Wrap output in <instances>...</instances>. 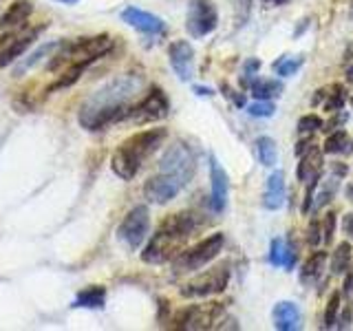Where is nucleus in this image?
Listing matches in <instances>:
<instances>
[{
    "instance_id": "23",
    "label": "nucleus",
    "mask_w": 353,
    "mask_h": 331,
    "mask_svg": "<svg viewBox=\"0 0 353 331\" xmlns=\"http://www.w3.org/2000/svg\"><path fill=\"white\" fill-rule=\"evenodd\" d=\"M106 303V290L104 287H88L82 290L75 298V307H88V309H102Z\"/></svg>"
},
{
    "instance_id": "31",
    "label": "nucleus",
    "mask_w": 353,
    "mask_h": 331,
    "mask_svg": "<svg viewBox=\"0 0 353 331\" xmlns=\"http://www.w3.org/2000/svg\"><path fill=\"white\" fill-rule=\"evenodd\" d=\"M338 309H340V292H334L327 303L325 312V327H334L338 323Z\"/></svg>"
},
{
    "instance_id": "30",
    "label": "nucleus",
    "mask_w": 353,
    "mask_h": 331,
    "mask_svg": "<svg viewBox=\"0 0 353 331\" xmlns=\"http://www.w3.org/2000/svg\"><path fill=\"white\" fill-rule=\"evenodd\" d=\"M285 248H287V241H283V239H274L272 241L270 263L274 265V268H283V265H285Z\"/></svg>"
},
{
    "instance_id": "39",
    "label": "nucleus",
    "mask_w": 353,
    "mask_h": 331,
    "mask_svg": "<svg viewBox=\"0 0 353 331\" xmlns=\"http://www.w3.org/2000/svg\"><path fill=\"white\" fill-rule=\"evenodd\" d=\"M351 290H353V270H351V274L347 276V281H345V294H351Z\"/></svg>"
},
{
    "instance_id": "17",
    "label": "nucleus",
    "mask_w": 353,
    "mask_h": 331,
    "mask_svg": "<svg viewBox=\"0 0 353 331\" xmlns=\"http://www.w3.org/2000/svg\"><path fill=\"white\" fill-rule=\"evenodd\" d=\"M272 318H274V327L279 331H294L301 325V309L292 301L276 303Z\"/></svg>"
},
{
    "instance_id": "19",
    "label": "nucleus",
    "mask_w": 353,
    "mask_h": 331,
    "mask_svg": "<svg viewBox=\"0 0 353 331\" xmlns=\"http://www.w3.org/2000/svg\"><path fill=\"white\" fill-rule=\"evenodd\" d=\"M36 38H38V29H31L29 33L18 38H7L5 47H0V66H9L16 58H20Z\"/></svg>"
},
{
    "instance_id": "6",
    "label": "nucleus",
    "mask_w": 353,
    "mask_h": 331,
    "mask_svg": "<svg viewBox=\"0 0 353 331\" xmlns=\"http://www.w3.org/2000/svg\"><path fill=\"white\" fill-rule=\"evenodd\" d=\"M194 166H196V157H194V152L190 150V146H185V143L176 141V143H172V146L163 152V157L159 161V170L176 177V179H179L185 185L188 181L192 179Z\"/></svg>"
},
{
    "instance_id": "27",
    "label": "nucleus",
    "mask_w": 353,
    "mask_h": 331,
    "mask_svg": "<svg viewBox=\"0 0 353 331\" xmlns=\"http://www.w3.org/2000/svg\"><path fill=\"white\" fill-rule=\"evenodd\" d=\"M60 44L62 42H51V44H42V47L36 51V53H31V58L29 60H25V62H22L20 66H18V69H16V73L14 75H18V73H22V71H27V69H31V66L33 64H38L42 58H44V55H49L51 51H55V49H58L60 47Z\"/></svg>"
},
{
    "instance_id": "37",
    "label": "nucleus",
    "mask_w": 353,
    "mask_h": 331,
    "mask_svg": "<svg viewBox=\"0 0 353 331\" xmlns=\"http://www.w3.org/2000/svg\"><path fill=\"white\" fill-rule=\"evenodd\" d=\"M342 230H345V234L353 237V212H349L345 219H342Z\"/></svg>"
},
{
    "instance_id": "46",
    "label": "nucleus",
    "mask_w": 353,
    "mask_h": 331,
    "mask_svg": "<svg viewBox=\"0 0 353 331\" xmlns=\"http://www.w3.org/2000/svg\"><path fill=\"white\" fill-rule=\"evenodd\" d=\"M0 40H3V38H0Z\"/></svg>"
},
{
    "instance_id": "20",
    "label": "nucleus",
    "mask_w": 353,
    "mask_h": 331,
    "mask_svg": "<svg viewBox=\"0 0 353 331\" xmlns=\"http://www.w3.org/2000/svg\"><path fill=\"white\" fill-rule=\"evenodd\" d=\"M31 11H33V7H31L29 0H16V3L9 5V9L0 16V29H7V27H14V25H20V22H25L31 16Z\"/></svg>"
},
{
    "instance_id": "33",
    "label": "nucleus",
    "mask_w": 353,
    "mask_h": 331,
    "mask_svg": "<svg viewBox=\"0 0 353 331\" xmlns=\"http://www.w3.org/2000/svg\"><path fill=\"white\" fill-rule=\"evenodd\" d=\"M323 119H320L318 115H305L301 121H298V130L301 132H314L318 128H323Z\"/></svg>"
},
{
    "instance_id": "8",
    "label": "nucleus",
    "mask_w": 353,
    "mask_h": 331,
    "mask_svg": "<svg viewBox=\"0 0 353 331\" xmlns=\"http://www.w3.org/2000/svg\"><path fill=\"white\" fill-rule=\"evenodd\" d=\"M148 228H150L148 208L146 205H137V208H132L130 212L124 217V221L119 223L117 234L130 250H137L143 243V239H146Z\"/></svg>"
},
{
    "instance_id": "14",
    "label": "nucleus",
    "mask_w": 353,
    "mask_h": 331,
    "mask_svg": "<svg viewBox=\"0 0 353 331\" xmlns=\"http://www.w3.org/2000/svg\"><path fill=\"white\" fill-rule=\"evenodd\" d=\"M168 58L174 73L179 75V80L188 82L194 75V51L190 47V42L176 40L168 47Z\"/></svg>"
},
{
    "instance_id": "7",
    "label": "nucleus",
    "mask_w": 353,
    "mask_h": 331,
    "mask_svg": "<svg viewBox=\"0 0 353 331\" xmlns=\"http://www.w3.org/2000/svg\"><path fill=\"white\" fill-rule=\"evenodd\" d=\"M228 283H230V270H228V265H221V268L208 270L203 274H199L190 283H185L181 287V296L203 298V296L221 294L228 287Z\"/></svg>"
},
{
    "instance_id": "9",
    "label": "nucleus",
    "mask_w": 353,
    "mask_h": 331,
    "mask_svg": "<svg viewBox=\"0 0 353 331\" xmlns=\"http://www.w3.org/2000/svg\"><path fill=\"white\" fill-rule=\"evenodd\" d=\"M216 22H219V14L210 0H190L188 18H185V27L190 31V36L194 38L208 36L210 31L216 29Z\"/></svg>"
},
{
    "instance_id": "16",
    "label": "nucleus",
    "mask_w": 353,
    "mask_h": 331,
    "mask_svg": "<svg viewBox=\"0 0 353 331\" xmlns=\"http://www.w3.org/2000/svg\"><path fill=\"white\" fill-rule=\"evenodd\" d=\"M320 172H323V150L318 146H309L305 157L298 163V181L314 183L318 181Z\"/></svg>"
},
{
    "instance_id": "25",
    "label": "nucleus",
    "mask_w": 353,
    "mask_h": 331,
    "mask_svg": "<svg viewBox=\"0 0 353 331\" xmlns=\"http://www.w3.org/2000/svg\"><path fill=\"white\" fill-rule=\"evenodd\" d=\"M351 245L349 243H340V245L336 248L334 257H331V272H334L336 276H342L347 274L349 265H351Z\"/></svg>"
},
{
    "instance_id": "34",
    "label": "nucleus",
    "mask_w": 353,
    "mask_h": 331,
    "mask_svg": "<svg viewBox=\"0 0 353 331\" xmlns=\"http://www.w3.org/2000/svg\"><path fill=\"white\" fill-rule=\"evenodd\" d=\"M342 104H345V88L342 86H336L334 93H331V99H327V110H331V113H336V110L342 108Z\"/></svg>"
},
{
    "instance_id": "12",
    "label": "nucleus",
    "mask_w": 353,
    "mask_h": 331,
    "mask_svg": "<svg viewBox=\"0 0 353 331\" xmlns=\"http://www.w3.org/2000/svg\"><path fill=\"white\" fill-rule=\"evenodd\" d=\"M183 188V183L176 179V177L168 174V172H159L150 177L143 185V194L150 203H168L179 194V190Z\"/></svg>"
},
{
    "instance_id": "42",
    "label": "nucleus",
    "mask_w": 353,
    "mask_h": 331,
    "mask_svg": "<svg viewBox=\"0 0 353 331\" xmlns=\"http://www.w3.org/2000/svg\"><path fill=\"white\" fill-rule=\"evenodd\" d=\"M265 3H270V5H274V7H279V5L285 3V0H265Z\"/></svg>"
},
{
    "instance_id": "10",
    "label": "nucleus",
    "mask_w": 353,
    "mask_h": 331,
    "mask_svg": "<svg viewBox=\"0 0 353 331\" xmlns=\"http://www.w3.org/2000/svg\"><path fill=\"white\" fill-rule=\"evenodd\" d=\"M168 115V97L163 95L161 88H150L146 97L141 99L137 106H130L126 117L137 121V124H146V121H157Z\"/></svg>"
},
{
    "instance_id": "1",
    "label": "nucleus",
    "mask_w": 353,
    "mask_h": 331,
    "mask_svg": "<svg viewBox=\"0 0 353 331\" xmlns=\"http://www.w3.org/2000/svg\"><path fill=\"white\" fill-rule=\"evenodd\" d=\"M139 84L141 82L137 75H121L97 88L80 108V124L88 130H99L126 117L130 99L139 91Z\"/></svg>"
},
{
    "instance_id": "29",
    "label": "nucleus",
    "mask_w": 353,
    "mask_h": 331,
    "mask_svg": "<svg viewBox=\"0 0 353 331\" xmlns=\"http://www.w3.org/2000/svg\"><path fill=\"white\" fill-rule=\"evenodd\" d=\"M347 141H349L347 132H345V130H336L334 135L327 137V141H325V152H331V154H334V152L345 150Z\"/></svg>"
},
{
    "instance_id": "22",
    "label": "nucleus",
    "mask_w": 353,
    "mask_h": 331,
    "mask_svg": "<svg viewBox=\"0 0 353 331\" xmlns=\"http://www.w3.org/2000/svg\"><path fill=\"white\" fill-rule=\"evenodd\" d=\"M325 261H327V252H314L312 257H309L303 265L301 270V281L305 285L318 281V276L323 274V268H325Z\"/></svg>"
},
{
    "instance_id": "26",
    "label": "nucleus",
    "mask_w": 353,
    "mask_h": 331,
    "mask_svg": "<svg viewBox=\"0 0 353 331\" xmlns=\"http://www.w3.org/2000/svg\"><path fill=\"white\" fill-rule=\"evenodd\" d=\"M336 192H338V174L334 172L327 181H323V188H320V192H318V197H316V210H318V208H323V205H327V203L331 201V199H334Z\"/></svg>"
},
{
    "instance_id": "41",
    "label": "nucleus",
    "mask_w": 353,
    "mask_h": 331,
    "mask_svg": "<svg viewBox=\"0 0 353 331\" xmlns=\"http://www.w3.org/2000/svg\"><path fill=\"white\" fill-rule=\"evenodd\" d=\"M347 80L353 84V66H349V69H347Z\"/></svg>"
},
{
    "instance_id": "35",
    "label": "nucleus",
    "mask_w": 353,
    "mask_h": 331,
    "mask_svg": "<svg viewBox=\"0 0 353 331\" xmlns=\"http://www.w3.org/2000/svg\"><path fill=\"white\" fill-rule=\"evenodd\" d=\"M323 225H325V245H329L331 241H334V230H336V214L334 212H329V214H325V219H323Z\"/></svg>"
},
{
    "instance_id": "45",
    "label": "nucleus",
    "mask_w": 353,
    "mask_h": 331,
    "mask_svg": "<svg viewBox=\"0 0 353 331\" xmlns=\"http://www.w3.org/2000/svg\"><path fill=\"white\" fill-rule=\"evenodd\" d=\"M351 106H353V99H351Z\"/></svg>"
},
{
    "instance_id": "36",
    "label": "nucleus",
    "mask_w": 353,
    "mask_h": 331,
    "mask_svg": "<svg viewBox=\"0 0 353 331\" xmlns=\"http://www.w3.org/2000/svg\"><path fill=\"white\" fill-rule=\"evenodd\" d=\"M307 241H309V245H318L320 241H323V237H320V228H318V221H314L312 225H309V232H307Z\"/></svg>"
},
{
    "instance_id": "21",
    "label": "nucleus",
    "mask_w": 353,
    "mask_h": 331,
    "mask_svg": "<svg viewBox=\"0 0 353 331\" xmlns=\"http://www.w3.org/2000/svg\"><path fill=\"white\" fill-rule=\"evenodd\" d=\"M248 88L256 99H272L283 93V84L279 80H261V77H252Z\"/></svg>"
},
{
    "instance_id": "18",
    "label": "nucleus",
    "mask_w": 353,
    "mask_h": 331,
    "mask_svg": "<svg viewBox=\"0 0 353 331\" xmlns=\"http://www.w3.org/2000/svg\"><path fill=\"white\" fill-rule=\"evenodd\" d=\"M285 203V177L281 170H276L268 177L263 190V205L268 210H279Z\"/></svg>"
},
{
    "instance_id": "28",
    "label": "nucleus",
    "mask_w": 353,
    "mask_h": 331,
    "mask_svg": "<svg viewBox=\"0 0 353 331\" xmlns=\"http://www.w3.org/2000/svg\"><path fill=\"white\" fill-rule=\"evenodd\" d=\"M303 62H305L303 58H283L281 62L274 64V69H276V73H279V75L290 77V75H294L298 69H301Z\"/></svg>"
},
{
    "instance_id": "24",
    "label": "nucleus",
    "mask_w": 353,
    "mask_h": 331,
    "mask_svg": "<svg viewBox=\"0 0 353 331\" xmlns=\"http://www.w3.org/2000/svg\"><path fill=\"white\" fill-rule=\"evenodd\" d=\"M256 157H259V161L263 163V166H276V161H279V150H276V141L272 139V137H259L256 139Z\"/></svg>"
},
{
    "instance_id": "38",
    "label": "nucleus",
    "mask_w": 353,
    "mask_h": 331,
    "mask_svg": "<svg viewBox=\"0 0 353 331\" xmlns=\"http://www.w3.org/2000/svg\"><path fill=\"white\" fill-rule=\"evenodd\" d=\"M349 318H351V312H349V307L345 309V314H342V320H338V323H342L340 327L345 329V327H349Z\"/></svg>"
},
{
    "instance_id": "44",
    "label": "nucleus",
    "mask_w": 353,
    "mask_h": 331,
    "mask_svg": "<svg viewBox=\"0 0 353 331\" xmlns=\"http://www.w3.org/2000/svg\"><path fill=\"white\" fill-rule=\"evenodd\" d=\"M58 3H64V5H73V3H77V0H58Z\"/></svg>"
},
{
    "instance_id": "2",
    "label": "nucleus",
    "mask_w": 353,
    "mask_h": 331,
    "mask_svg": "<svg viewBox=\"0 0 353 331\" xmlns=\"http://www.w3.org/2000/svg\"><path fill=\"white\" fill-rule=\"evenodd\" d=\"M199 225H201V214L194 212H176L165 217L143 250L141 259L146 263L170 261L176 254H181V248L194 237Z\"/></svg>"
},
{
    "instance_id": "32",
    "label": "nucleus",
    "mask_w": 353,
    "mask_h": 331,
    "mask_svg": "<svg viewBox=\"0 0 353 331\" xmlns=\"http://www.w3.org/2000/svg\"><path fill=\"white\" fill-rule=\"evenodd\" d=\"M276 106L270 102V99H259V102H254L248 106V113L252 117H272L274 115Z\"/></svg>"
},
{
    "instance_id": "13",
    "label": "nucleus",
    "mask_w": 353,
    "mask_h": 331,
    "mask_svg": "<svg viewBox=\"0 0 353 331\" xmlns=\"http://www.w3.org/2000/svg\"><path fill=\"white\" fill-rule=\"evenodd\" d=\"M228 192H230V181L228 174L223 170V166L219 163V159L210 157V208L212 212H223L228 205Z\"/></svg>"
},
{
    "instance_id": "11",
    "label": "nucleus",
    "mask_w": 353,
    "mask_h": 331,
    "mask_svg": "<svg viewBox=\"0 0 353 331\" xmlns=\"http://www.w3.org/2000/svg\"><path fill=\"white\" fill-rule=\"evenodd\" d=\"M221 312H223V305L219 303H208V305H194L190 309H185L183 314L176 318V327L181 329H208L214 327L219 320Z\"/></svg>"
},
{
    "instance_id": "43",
    "label": "nucleus",
    "mask_w": 353,
    "mask_h": 331,
    "mask_svg": "<svg viewBox=\"0 0 353 331\" xmlns=\"http://www.w3.org/2000/svg\"><path fill=\"white\" fill-rule=\"evenodd\" d=\"M347 197H349V201H353V183L347 188Z\"/></svg>"
},
{
    "instance_id": "40",
    "label": "nucleus",
    "mask_w": 353,
    "mask_h": 331,
    "mask_svg": "<svg viewBox=\"0 0 353 331\" xmlns=\"http://www.w3.org/2000/svg\"><path fill=\"white\" fill-rule=\"evenodd\" d=\"M194 93H199V95H210V91H208V88H203V86H194Z\"/></svg>"
},
{
    "instance_id": "15",
    "label": "nucleus",
    "mask_w": 353,
    "mask_h": 331,
    "mask_svg": "<svg viewBox=\"0 0 353 331\" xmlns=\"http://www.w3.org/2000/svg\"><path fill=\"white\" fill-rule=\"evenodd\" d=\"M121 20H124L126 25H130L132 29H137L141 33H150V36H157V33L165 31V25L161 18L150 14V11L137 9V7H126L121 11Z\"/></svg>"
},
{
    "instance_id": "3",
    "label": "nucleus",
    "mask_w": 353,
    "mask_h": 331,
    "mask_svg": "<svg viewBox=\"0 0 353 331\" xmlns=\"http://www.w3.org/2000/svg\"><path fill=\"white\" fill-rule=\"evenodd\" d=\"M163 139H165L163 128L141 130L137 135L128 137L113 154V172L126 181L132 179V177L137 174V170L141 168V163L161 146Z\"/></svg>"
},
{
    "instance_id": "4",
    "label": "nucleus",
    "mask_w": 353,
    "mask_h": 331,
    "mask_svg": "<svg viewBox=\"0 0 353 331\" xmlns=\"http://www.w3.org/2000/svg\"><path fill=\"white\" fill-rule=\"evenodd\" d=\"M113 40L108 36H95V38H80L73 42H62L58 47V53L51 55L49 69L58 71L62 66H88L93 60L102 58L104 53L110 51Z\"/></svg>"
},
{
    "instance_id": "5",
    "label": "nucleus",
    "mask_w": 353,
    "mask_h": 331,
    "mask_svg": "<svg viewBox=\"0 0 353 331\" xmlns=\"http://www.w3.org/2000/svg\"><path fill=\"white\" fill-rule=\"evenodd\" d=\"M223 234H212L203 239L201 243H196L194 248L183 250L181 254H176V259L172 263L174 274H188V272H196L201 270L203 265H208L212 259H216V254L223 248Z\"/></svg>"
}]
</instances>
